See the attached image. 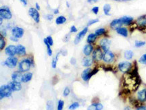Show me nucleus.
Masks as SVG:
<instances>
[{
	"label": "nucleus",
	"mask_w": 146,
	"mask_h": 110,
	"mask_svg": "<svg viewBox=\"0 0 146 110\" xmlns=\"http://www.w3.org/2000/svg\"><path fill=\"white\" fill-rule=\"evenodd\" d=\"M18 70L22 73H25L28 72L33 66H34V60L33 58H25L22 60L21 62H18Z\"/></svg>",
	"instance_id": "obj_1"
},
{
	"label": "nucleus",
	"mask_w": 146,
	"mask_h": 110,
	"mask_svg": "<svg viewBox=\"0 0 146 110\" xmlns=\"http://www.w3.org/2000/svg\"><path fill=\"white\" fill-rule=\"evenodd\" d=\"M98 72H99V69L96 67H95L94 69H91V68H86L82 72L81 78L85 82H88L91 77L96 74Z\"/></svg>",
	"instance_id": "obj_2"
},
{
	"label": "nucleus",
	"mask_w": 146,
	"mask_h": 110,
	"mask_svg": "<svg viewBox=\"0 0 146 110\" xmlns=\"http://www.w3.org/2000/svg\"><path fill=\"white\" fill-rule=\"evenodd\" d=\"M118 70L120 72L126 74V73L129 72L133 68V64L130 62L124 61L120 62L118 64Z\"/></svg>",
	"instance_id": "obj_3"
},
{
	"label": "nucleus",
	"mask_w": 146,
	"mask_h": 110,
	"mask_svg": "<svg viewBox=\"0 0 146 110\" xmlns=\"http://www.w3.org/2000/svg\"><path fill=\"white\" fill-rule=\"evenodd\" d=\"M104 54V51L99 46H97L96 48H94V50L91 54V58L94 60V63H98L102 61Z\"/></svg>",
	"instance_id": "obj_4"
},
{
	"label": "nucleus",
	"mask_w": 146,
	"mask_h": 110,
	"mask_svg": "<svg viewBox=\"0 0 146 110\" xmlns=\"http://www.w3.org/2000/svg\"><path fill=\"white\" fill-rule=\"evenodd\" d=\"M18 62H18V58L16 56L8 57L7 59L4 62H3L1 64L3 66H5L9 68L13 69L17 66Z\"/></svg>",
	"instance_id": "obj_5"
},
{
	"label": "nucleus",
	"mask_w": 146,
	"mask_h": 110,
	"mask_svg": "<svg viewBox=\"0 0 146 110\" xmlns=\"http://www.w3.org/2000/svg\"><path fill=\"white\" fill-rule=\"evenodd\" d=\"M0 16L3 20H7V21L12 19V13L8 6L3 5V6L0 7Z\"/></svg>",
	"instance_id": "obj_6"
},
{
	"label": "nucleus",
	"mask_w": 146,
	"mask_h": 110,
	"mask_svg": "<svg viewBox=\"0 0 146 110\" xmlns=\"http://www.w3.org/2000/svg\"><path fill=\"white\" fill-rule=\"evenodd\" d=\"M115 60H116V54L114 52H112V51L109 50L104 54L102 61L104 62L105 64L110 65V64L114 63Z\"/></svg>",
	"instance_id": "obj_7"
},
{
	"label": "nucleus",
	"mask_w": 146,
	"mask_h": 110,
	"mask_svg": "<svg viewBox=\"0 0 146 110\" xmlns=\"http://www.w3.org/2000/svg\"><path fill=\"white\" fill-rule=\"evenodd\" d=\"M12 92L13 91L8 85L1 86L0 87V100L5 97H10L12 96Z\"/></svg>",
	"instance_id": "obj_8"
},
{
	"label": "nucleus",
	"mask_w": 146,
	"mask_h": 110,
	"mask_svg": "<svg viewBox=\"0 0 146 110\" xmlns=\"http://www.w3.org/2000/svg\"><path fill=\"white\" fill-rule=\"evenodd\" d=\"M111 43H112V41H111L110 39H109V38L106 37H104L100 41L99 47L102 49L104 53H105L110 50Z\"/></svg>",
	"instance_id": "obj_9"
},
{
	"label": "nucleus",
	"mask_w": 146,
	"mask_h": 110,
	"mask_svg": "<svg viewBox=\"0 0 146 110\" xmlns=\"http://www.w3.org/2000/svg\"><path fill=\"white\" fill-rule=\"evenodd\" d=\"M29 14L36 23H39L40 14L39 11L35 8H30L29 10Z\"/></svg>",
	"instance_id": "obj_10"
},
{
	"label": "nucleus",
	"mask_w": 146,
	"mask_h": 110,
	"mask_svg": "<svg viewBox=\"0 0 146 110\" xmlns=\"http://www.w3.org/2000/svg\"><path fill=\"white\" fill-rule=\"evenodd\" d=\"M11 31H12V35L16 36L18 38H21L25 34V30L21 27H18V26L14 27Z\"/></svg>",
	"instance_id": "obj_11"
},
{
	"label": "nucleus",
	"mask_w": 146,
	"mask_h": 110,
	"mask_svg": "<svg viewBox=\"0 0 146 110\" xmlns=\"http://www.w3.org/2000/svg\"><path fill=\"white\" fill-rule=\"evenodd\" d=\"M88 27H85L83 30L81 31H80L78 33L76 34V36H75V38H74V45H77L81 42V41L82 40V38H83L84 36L86 35V34L87 33V32H88Z\"/></svg>",
	"instance_id": "obj_12"
},
{
	"label": "nucleus",
	"mask_w": 146,
	"mask_h": 110,
	"mask_svg": "<svg viewBox=\"0 0 146 110\" xmlns=\"http://www.w3.org/2000/svg\"><path fill=\"white\" fill-rule=\"evenodd\" d=\"M5 54L8 57L16 56V46L14 45H9L5 48Z\"/></svg>",
	"instance_id": "obj_13"
},
{
	"label": "nucleus",
	"mask_w": 146,
	"mask_h": 110,
	"mask_svg": "<svg viewBox=\"0 0 146 110\" xmlns=\"http://www.w3.org/2000/svg\"><path fill=\"white\" fill-rule=\"evenodd\" d=\"M94 50V46L93 44L87 43L84 46L83 49V53L85 56H91L92 54L93 51Z\"/></svg>",
	"instance_id": "obj_14"
},
{
	"label": "nucleus",
	"mask_w": 146,
	"mask_h": 110,
	"mask_svg": "<svg viewBox=\"0 0 146 110\" xmlns=\"http://www.w3.org/2000/svg\"><path fill=\"white\" fill-rule=\"evenodd\" d=\"M137 99L141 103L146 101V88L138 91L137 93Z\"/></svg>",
	"instance_id": "obj_15"
},
{
	"label": "nucleus",
	"mask_w": 146,
	"mask_h": 110,
	"mask_svg": "<svg viewBox=\"0 0 146 110\" xmlns=\"http://www.w3.org/2000/svg\"><path fill=\"white\" fill-rule=\"evenodd\" d=\"M8 85L10 87L12 91H20L22 89L21 82L16 81H10L8 83Z\"/></svg>",
	"instance_id": "obj_16"
},
{
	"label": "nucleus",
	"mask_w": 146,
	"mask_h": 110,
	"mask_svg": "<svg viewBox=\"0 0 146 110\" xmlns=\"http://www.w3.org/2000/svg\"><path fill=\"white\" fill-rule=\"evenodd\" d=\"M16 55L20 57H25L27 56L26 47L23 45L19 44L16 45Z\"/></svg>",
	"instance_id": "obj_17"
},
{
	"label": "nucleus",
	"mask_w": 146,
	"mask_h": 110,
	"mask_svg": "<svg viewBox=\"0 0 146 110\" xmlns=\"http://www.w3.org/2000/svg\"><path fill=\"white\" fill-rule=\"evenodd\" d=\"M94 63V60L90 56H85L83 58V61H82V64H83V67L85 68H90Z\"/></svg>",
	"instance_id": "obj_18"
},
{
	"label": "nucleus",
	"mask_w": 146,
	"mask_h": 110,
	"mask_svg": "<svg viewBox=\"0 0 146 110\" xmlns=\"http://www.w3.org/2000/svg\"><path fill=\"white\" fill-rule=\"evenodd\" d=\"M136 24L139 28H146V15L139 17L136 21Z\"/></svg>",
	"instance_id": "obj_19"
},
{
	"label": "nucleus",
	"mask_w": 146,
	"mask_h": 110,
	"mask_svg": "<svg viewBox=\"0 0 146 110\" xmlns=\"http://www.w3.org/2000/svg\"><path fill=\"white\" fill-rule=\"evenodd\" d=\"M123 23L120 21V18L118 19H114L111 22L110 25V27L112 29H114V30H116V29L119 28L120 27H122L123 26Z\"/></svg>",
	"instance_id": "obj_20"
},
{
	"label": "nucleus",
	"mask_w": 146,
	"mask_h": 110,
	"mask_svg": "<svg viewBox=\"0 0 146 110\" xmlns=\"http://www.w3.org/2000/svg\"><path fill=\"white\" fill-rule=\"evenodd\" d=\"M104 106L100 102H93L90 105L87 107V110H102Z\"/></svg>",
	"instance_id": "obj_21"
},
{
	"label": "nucleus",
	"mask_w": 146,
	"mask_h": 110,
	"mask_svg": "<svg viewBox=\"0 0 146 110\" xmlns=\"http://www.w3.org/2000/svg\"><path fill=\"white\" fill-rule=\"evenodd\" d=\"M23 75V73L20 72L19 70L15 71V72H14L12 74V81L21 82Z\"/></svg>",
	"instance_id": "obj_22"
},
{
	"label": "nucleus",
	"mask_w": 146,
	"mask_h": 110,
	"mask_svg": "<svg viewBox=\"0 0 146 110\" xmlns=\"http://www.w3.org/2000/svg\"><path fill=\"white\" fill-rule=\"evenodd\" d=\"M120 21L122 22L123 25L126 26H129L131 25V24L133 23L134 21V18L133 17H131V16H123V17H121L120 18Z\"/></svg>",
	"instance_id": "obj_23"
},
{
	"label": "nucleus",
	"mask_w": 146,
	"mask_h": 110,
	"mask_svg": "<svg viewBox=\"0 0 146 110\" xmlns=\"http://www.w3.org/2000/svg\"><path fill=\"white\" fill-rule=\"evenodd\" d=\"M33 78V73L32 72H25V74L23 75V77H22V80L21 82H23V83H26V82H28L32 80Z\"/></svg>",
	"instance_id": "obj_24"
},
{
	"label": "nucleus",
	"mask_w": 146,
	"mask_h": 110,
	"mask_svg": "<svg viewBox=\"0 0 146 110\" xmlns=\"http://www.w3.org/2000/svg\"><path fill=\"white\" fill-rule=\"evenodd\" d=\"M116 31L118 34L124 36V37H127L128 35H129V31H128V29L125 28V27H120L119 28L116 29Z\"/></svg>",
	"instance_id": "obj_25"
},
{
	"label": "nucleus",
	"mask_w": 146,
	"mask_h": 110,
	"mask_svg": "<svg viewBox=\"0 0 146 110\" xmlns=\"http://www.w3.org/2000/svg\"><path fill=\"white\" fill-rule=\"evenodd\" d=\"M98 38V36L95 33H90L87 36V43L89 44H94Z\"/></svg>",
	"instance_id": "obj_26"
},
{
	"label": "nucleus",
	"mask_w": 146,
	"mask_h": 110,
	"mask_svg": "<svg viewBox=\"0 0 146 110\" xmlns=\"http://www.w3.org/2000/svg\"><path fill=\"white\" fill-rule=\"evenodd\" d=\"M61 55V51H59V52H58L57 54H56V56L54 57V58H53L52 59V68H56V66H57V64H58V59H59V56Z\"/></svg>",
	"instance_id": "obj_27"
},
{
	"label": "nucleus",
	"mask_w": 146,
	"mask_h": 110,
	"mask_svg": "<svg viewBox=\"0 0 146 110\" xmlns=\"http://www.w3.org/2000/svg\"><path fill=\"white\" fill-rule=\"evenodd\" d=\"M134 56V53L132 50H127L124 53V57L127 60H131Z\"/></svg>",
	"instance_id": "obj_28"
},
{
	"label": "nucleus",
	"mask_w": 146,
	"mask_h": 110,
	"mask_svg": "<svg viewBox=\"0 0 146 110\" xmlns=\"http://www.w3.org/2000/svg\"><path fill=\"white\" fill-rule=\"evenodd\" d=\"M66 22V18L64 16H59L56 19V24L57 25H63Z\"/></svg>",
	"instance_id": "obj_29"
},
{
	"label": "nucleus",
	"mask_w": 146,
	"mask_h": 110,
	"mask_svg": "<svg viewBox=\"0 0 146 110\" xmlns=\"http://www.w3.org/2000/svg\"><path fill=\"white\" fill-rule=\"evenodd\" d=\"M107 30H106V28H100L95 31V34H96V36H101L103 35H105L106 34Z\"/></svg>",
	"instance_id": "obj_30"
},
{
	"label": "nucleus",
	"mask_w": 146,
	"mask_h": 110,
	"mask_svg": "<svg viewBox=\"0 0 146 110\" xmlns=\"http://www.w3.org/2000/svg\"><path fill=\"white\" fill-rule=\"evenodd\" d=\"M43 43H44L45 46H46V47H47V55H48V56L50 57L52 56V54H53L52 49V48H51L50 45H49V43H47L46 38H44V39H43Z\"/></svg>",
	"instance_id": "obj_31"
},
{
	"label": "nucleus",
	"mask_w": 146,
	"mask_h": 110,
	"mask_svg": "<svg viewBox=\"0 0 146 110\" xmlns=\"http://www.w3.org/2000/svg\"><path fill=\"white\" fill-rule=\"evenodd\" d=\"M103 11H104V14L106 16L110 15V11H111V5L108 4V3L105 4L103 7Z\"/></svg>",
	"instance_id": "obj_32"
},
{
	"label": "nucleus",
	"mask_w": 146,
	"mask_h": 110,
	"mask_svg": "<svg viewBox=\"0 0 146 110\" xmlns=\"http://www.w3.org/2000/svg\"><path fill=\"white\" fill-rule=\"evenodd\" d=\"M80 107V103L78 102H74L68 107L69 110H75Z\"/></svg>",
	"instance_id": "obj_33"
},
{
	"label": "nucleus",
	"mask_w": 146,
	"mask_h": 110,
	"mask_svg": "<svg viewBox=\"0 0 146 110\" xmlns=\"http://www.w3.org/2000/svg\"><path fill=\"white\" fill-rule=\"evenodd\" d=\"M0 36H3V38L6 37L7 36V28L4 27H0Z\"/></svg>",
	"instance_id": "obj_34"
},
{
	"label": "nucleus",
	"mask_w": 146,
	"mask_h": 110,
	"mask_svg": "<svg viewBox=\"0 0 146 110\" xmlns=\"http://www.w3.org/2000/svg\"><path fill=\"white\" fill-rule=\"evenodd\" d=\"M5 38H3V36H0V51L3 50L5 48V45H6V42H5Z\"/></svg>",
	"instance_id": "obj_35"
},
{
	"label": "nucleus",
	"mask_w": 146,
	"mask_h": 110,
	"mask_svg": "<svg viewBox=\"0 0 146 110\" xmlns=\"http://www.w3.org/2000/svg\"><path fill=\"white\" fill-rule=\"evenodd\" d=\"M146 44L145 41H135V46L137 48H140V47H143Z\"/></svg>",
	"instance_id": "obj_36"
},
{
	"label": "nucleus",
	"mask_w": 146,
	"mask_h": 110,
	"mask_svg": "<svg viewBox=\"0 0 146 110\" xmlns=\"http://www.w3.org/2000/svg\"><path fill=\"white\" fill-rule=\"evenodd\" d=\"M54 102L52 101H48L47 102L46 105V110H54Z\"/></svg>",
	"instance_id": "obj_37"
},
{
	"label": "nucleus",
	"mask_w": 146,
	"mask_h": 110,
	"mask_svg": "<svg viewBox=\"0 0 146 110\" xmlns=\"http://www.w3.org/2000/svg\"><path fill=\"white\" fill-rule=\"evenodd\" d=\"M139 63L143 64V65H146V54H144L143 55L140 57V58L139 59Z\"/></svg>",
	"instance_id": "obj_38"
},
{
	"label": "nucleus",
	"mask_w": 146,
	"mask_h": 110,
	"mask_svg": "<svg viewBox=\"0 0 146 110\" xmlns=\"http://www.w3.org/2000/svg\"><path fill=\"white\" fill-rule=\"evenodd\" d=\"M64 106V101L62 100H59L58 102L57 110H63Z\"/></svg>",
	"instance_id": "obj_39"
},
{
	"label": "nucleus",
	"mask_w": 146,
	"mask_h": 110,
	"mask_svg": "<svg viewBox=\"0 0 146 110\" xmlns=\"http://www.w3.org/2000/svg\"><path fill=\"white\" fill-rule=\"evenodd\" d=\"M103 70L105 72H112L113 68L112 66L108 65V66H103Z\"/></svg>",
	"instance_id": "obj_40"
},
{
	"label": "nucleus",
	"mask_w": 146,
	"mask_h": 110,
	"mask_svg": "<svg viewBox=\"0 0 146 110\" xmlns=\"http://www.w3.org/2000/svg\"><path fill=\"white\" fill-rule=\"evenodd\" d=\"M45 38H46L47 43H49V45H50L51 47L54 45V39H53L52 36H47Z\"/></svg>",
	"instance_id": "obj_41"
},
{
	"label": "nucleus",
	"mask_w": 146,
	"mask_h": 110,
	"mask_svg": "<svg viewBox=\"0 0 146 110\" xmlns=\"http://www.w3.org/2000/svg\"><path fill=\"white\" fill-rule=\"evenodd\" d=\"M98 22H99V19H98V18H96V19L91 20V21H89L88 22V23H87V27H90V26L94 25V24L98 23Z\"/></svg>",
	"instance_id": "obj_42"
},
{
	"label": "nucleus",
	"mask_w": 146,
	"mask_h": 110,
	"mask_svg": "<svg viewBox=\"0 0 146 110\" xmlns=\"http://www.w3.org/2000/svg\"><path fill=\"white\" fill-rule=\"evenodd\" d=\"M70 89H69L68 87H66L65 89H64V91H63V95H64V97H68L69 95H70Z\"/></svg>",
	"instance_id": "obj_43"
},
{
	"label": "nucleus",
	"mask_w": 146,
	"mask_h": 110,
	"mask_svg": "<svg viewBox=\"0 0 146 110\" xmlns=\"http://www.w3.org/2000/svg\"><path fill=\"white\" fill-rule=\"evenodd\" d=\"M70 36H71L70 32V33L66 34V35L64 36V38H63V41L65 42V43H67V42H68L69 41H70Z\"/></svg>",
	"instance_id": "obj_44"
},
{
	"label": "nucleus",
	"mask_w": 146,
	"mask_h": 110,
	"mask_svg": "<svg viewBox=\"0 0 146 110\" xmlns=\"http://www.w3.org/2000/svg\"><path fill=\"white\" fill-rule=\"evenodd\" d=\"M99 10H100V8L98 6H94L93 7L92 9H91V12L94 13V14H96V15H97V14H98Z\"/></svg>",
	"instance_id": "obj_45"
},
{
	"label": "nucleus",
	"mask_w": 146,
	"mask_h": 110,
	"mask_svg": "<svg viewBox=\"0 0 146 110\" xmlns=\"http://www.w3.org/2000/svg\"><path fill=\"white\" fill-rule=\"evenodd\" d=\"M78 31V29L76 28V27L74 25H72L70 28V33H75Z\"/></svg>",
	"instance_id": "obj_46"
},
{
	"label": "nucleus",
	"mask_w": 146,
	"mask_h": 110,
	"mask_svg": "<svg viewBox=\"0 0 146 110\" xmlns=\"http://www.w3.org/2000/svg\"><path fill=\"white\" fill-rule=\"evenodd\" d=\"M45 17V19L47 20V21H52V20L54 19V15H53V14H47Z\"/></svg>",
	"instance_id": "obj_47"
},
{
	"label": "nucleus",
	"mask_w": 146,
	"mask_h": 110,
	"mask_svg": "<svg viewBox=\"0 0 146 110\" xmlns=\"http://www.w3.org/2000/svg\"><path fill=\"white\" fill-rule=\"evenodd\" d=\"M10 39L11 41L15 42V43H17V42L19 41V38H18L17 37H16V36H14L13 35H11L10 36Z\"/></svg>",
	"instance_id": "obj_48"
},
{
	"label": "nucleus",
	"mask_w": 146,
	"mask_h": 110,
	"mask_svg": "<svg viewBox=\"0 0 146 110\" xmlns=\"http://www.w3.org/2000/svg\"><path fill=\"white\" fill-rule=\"evenodd\" d=\"M14 27H15V26H14L13 23H8V25H6L5 28H7V30H10V29H11V30H12V29Z\"/></svg>",
	"instance_id": "obj_49"
},
{
	"label": "nucleus",
	"mask_w": 146,
	"mask_h": 110,
	"mask_svg": "<svg viewBox=\"0 0 146 110\" xmlns=\"http://www.w3.org/2000/svg\"><path fill=\"white\" fill-rule=\"evenodd\" d=\"M70 63L73 66L76 65V58H74V57L71 58V59L70 60Z\"/></svg>",
	"instance_id": "obj_50"
},
{
	"label": "nucleus",
	"mask_w": 146,
	"mask_h": 110,
	"mask_svg": "<svg viewBox=\"0 0 146 110\" xmlns=\"http://www.w3.org/2000/svg\"><path fill=\"white\" fill-rule=\"evenodd\" d=\"M136 110H146V106L144 105H140L137 107Z\"/></svg>",
	"instance_id": "obj_51"
},
{
	"label": "nucleus",
	"mask_w": 146,
	"mask_h": 110,
	"mask_svg": "<svg viewBox=\"0 0 146 110\" xmlns=\"http://www.w3.org/2000/svg\"><path fill=\"white\" fill-rule=\"evenodd\" d=\"M19 1L23 3L24 6H27V4H28V0H19Z\"/></svg>",
	"instance_id": "obj_52"
},
{
	"label": "nucleus",
	"mask_w": 146,
	"mask_h": 110,
	"mask_svg": "<svg viewBox=\"0 0 146 110\" xmlns=\"http://www.w3.org/2000/svg\"><path fill=\"white\" fill-rule=\"evenodd\" d=\"M61 55L63 56H67V54H68V52H67L66 50H61Z\"/></svg>",
	"instance_id": "obj_53"
},
{
	"label": "nucleus",
	"mask_w": 146,
	"mask_h": 110,
	"mask_svg": "<svg viewBox=\"0 0 146 110\" xmlns=\"http://www.w3.org/2000/svg\"><path fill=\"white\" fill-rule=\"evenodd\" d=\"M99 0H87V2L89 3H97Z\"/></svg>",
	"instance_id": "obj_54"
},
{
	"label": "nucleus",
	"mask_w": 146,
	"mask_h": 110,
	"mask_svg": "<svg viewBox=\"0 0 146 110\" xmlns=\"http://www.w3.org/2000/svg\"><path fill=\"white\" fill-rule=\"evenodd\" d=\"M35 8L38 11H39L40 10H41V7H40V5H39V4L38 3H35Z\"/></svg>",
	"instance_id": "obj_55"
},
{
	"label": "nucleus",
	"mask_w": 146,
	"mask_h": 110,
	"mask_svg": "<svg viewBox=\"0 0 146 110\" xmlns=\"http://www.w3.org/2000/svg\"><path fill=\"white\" fill-rule=\"evenodd\" d=\"M59 14V10H58V8L55 9V10H54V14H55V15H56V14Z\"/></svg>",
	"instance_id": "obj_56"
},
{
	"label": "nucleus",
	"mask_w": 146,
	"mask_h": 110,
	"mask_svg": "<svg viewBox=\"0 0 146 110\" xmlns=\"http://www.w3.org/2000/svg\"><path fill=\"white\" fill-rule=\"evenodd\" d=\"M3 23V19L1 17V16H0V27H1V26H2Z\"/></svg>",
	"instance_id": "obj_57"
},
{
	"label": "nucleus",
	"mask_w": 146,
	"mask_h": 110,
	"mask_svg": "<svg viewBox=\"0 0 146 110\" xmlns=\"http://www.w3.org/2000/svg\"><path fill=\"white\" fill-rule=\"evenodd\" d=\"M124 110H131V107H129V106H127V107H125Z\"/></svg>",
	"instance_id": "obj_58"
},
{
	"label": "nucleus",
	"mask_w": 146,
	"mask_h": 110,
	"mask_svg": "<svg viewBox=\"0 0 146 110\" xmlns=\"http://www.w3.org/2000/svg\"><path fill=\"white\" fill-rule=\"evenodd\" d=\"M66 5H67V8H70V4H69V3L68 2V1H66Z\"/></svg>",
	"instance_id": "obj_59"
}]
</instances>
